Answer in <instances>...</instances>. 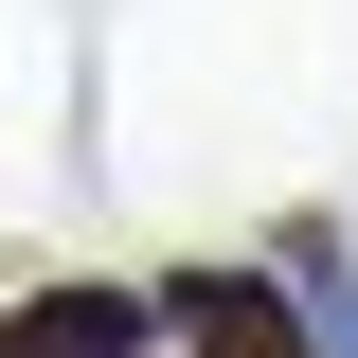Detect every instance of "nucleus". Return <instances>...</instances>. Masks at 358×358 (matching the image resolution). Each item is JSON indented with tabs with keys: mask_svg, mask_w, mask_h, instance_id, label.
I'll return each instance as SVG.
<instances>
[{
	"mask_svg": "<svg viewBox=\"0 0 358 358\" xmlns=\"http://www.w3.org/2000/svg\"><path fill=\"white\" fill-rule=\"evenodd\" d=\"M162 322H179L197 358H322V322H305V305H268L251 268H179V287H162Z\"/></svg>",
	"mask_w": 358,
	"mask_h": 358,
	"instance_id": "1",
	"label": "nucleus"
},
{
	"mask_svg": "<svg viewBox=\"0 0 358 358\" xmlns=\"http://www.w3.org/2000/svg\"><path fill=\"white\" fill-rule=\"evenodd\" d=\"M162 287H36V305H0V358H143Z\"/></svg>",
	"mask_w": 358,
	"mask_h": 358,
	"instance_id": "2",
	"label": "nucleus"
}]
</instances>
